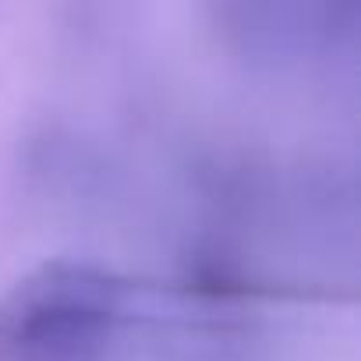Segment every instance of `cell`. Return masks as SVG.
Returning a JSON list of instances; mask_svg holds the SVG:
<instances>
[{
  "mask_svg": "<svg viewBox=\"0 0 361 361\" xmlns=\"http://www.w3.org/2000/svg\"><path fill=\"white\" fill-rule=\"evenodd\" d=\"M121 280L54 259L0 298V361H99L121 319Z\"/></svg>",
  "mask_w": 361,
  "mask_h": 361,
  "instance_id": "6da1fadb",
  "label": "cell"
}]
</instances>
